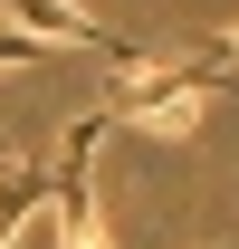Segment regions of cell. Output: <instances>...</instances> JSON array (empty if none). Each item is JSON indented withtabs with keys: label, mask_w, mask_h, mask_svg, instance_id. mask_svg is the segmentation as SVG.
I'll return each mask as SVG.
<instances>
[{
	"label": "cell",
	"mask_w": 239,
	"mask_h": 249,
	"mask_svg": "<svg viewBox=\"0 0 239 249\" xmlns=\"http://www.w3.org/2000/svg\"><path fill=\"white\" fill-rule=\"evenodd\" d=\"M96 115H105V134H163V144H191L201 115H210V87H201L191 58H134Z\"/></svg>",
	"instance_id": "1"
},
{
	"label": "cell",
	"mask_w": 239,
	"mask_h": 249,
	"mask_svg": "<svg viewBox=\"0 0 239 249\" xmlns=\"http://www.w3.org/2000/svg\"><path fill=\"white\" fill-rule=\"evenodd\" d=\"M96 144H105V115H77L67 124V144H58V163H48V201H58V240L67 249H105V220H96Z\"/></svg>",
	"instance_id": "2"
},
{
	"label": "cell",
	"mask_w": 239,
	"mask_h": 249,
	"mask_svg": "<svg viewBox=\"0 0 239 249\" xmlns=\"http://www.w3.org/2000/svg\"><path fill=\"white\" fill-rule=\"evenodd\" d=\"M0 19L19 38H38V48H96V58H115V67H134V48H124L105 19H86L77 0H0Z\"/></svg>",
	"instance_id": "3"
},
{
	"label": "cell",
	"mask_w": 239,
	"mask_h": 249,
	"mask_svg": "<svg viewBox=\"0 0 239 249\" xmlns=\"http://www.w3.org/2000/svg\"><path fill=\"white\" fill-rule=\"evenodd\" d=\"M38 211H48V173H29V163H10V173H0V249L19 240V230H29Z\"/></svg>",
	"instance_id": "4"
},
{
	"label": "cell",
	"mask_w": 239,
	"mask_h": 249,
	"mask_svg": "<svg viewBox=\"0 0 239 249\" xmlns=\"http://www.w3.org/2000/svg\"><path fill=\"white\" fill-rule=\"evenodd\" d=\"M191 67H201V87H239V29L210 38V48H191Z\"/></svg>",
	"instance_id": "5"
},
{
	"label": "cell",
	"mask_w": 239,
	"mask_h": 249,
	"mask_svg": "<svg viewBox=\"0 0 239 249\" xmlns=\"http://www.w3.org/2000/svg\"><path fill=\"white\" fill-rule=\"evenodd\" d=\"M38 58H48L38 38H19V29H0V67H38Z\"/></svg>",
	"instance_id": "6"
},
{
	"label": "cell",
	"mask_w": 239,
	"mask_h": 249,
	"mask_svg": "<svg viewBox=\"0 0 239 249\" xmlns=\"http://www.w3.org/2000/svg\"><path fill=\"white\" fill-rule=\"evenodd\" d=\"M0 173H10V144H0Z\"/></svg>",
	"instance_id": "7"
}]
</instances>
